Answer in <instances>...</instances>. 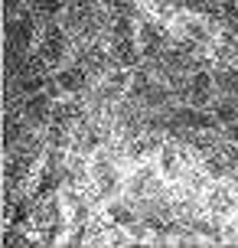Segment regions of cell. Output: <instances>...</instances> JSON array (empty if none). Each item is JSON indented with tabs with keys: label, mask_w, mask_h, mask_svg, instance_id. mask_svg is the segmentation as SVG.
I'll use <instances>...</instances> for the list:
<instances>
[{
	"label": "cell",
	"mask_w": 238,
	"mask_h": 248,
	"mask_svg": "<svg viewBox=\"0 0 238 248\" xmlns=\"http://www.w3.org/2000/svg\"><path fill=\"white\" fill-rule=\"evenodd\" d=\"M88 167H91V183H95L98 199H114L118 196V189H121V167L114 163L111 154L98 150Z\"/></svg>",
	"instance_id": "cell-1"
},
{
	"label": "cell",
	"mask_w": 238,
	"mask_h": 248,
	"mask_svg": "<svg viewBox=\"0 0 238 248\" xmlns=\"http://www.w3.org/2000/svg\"><path fill=\"white\" fill-rule=\"evenodd\" d=\"M65 56H69V36L62 26H46L39 33V46H36V59L43 69H62Z\"/></svg>",
	"instance_id": "cell-2"
},
{
	"label": "cell",
	"mask_w": 238,
	"mask_h": 248,
	"mask_svg": "<svg viewBox=\"0 0 238 248\" xmlns=\"http://www.w3.org/2000/svg\"><path fill=\"white\" fill-rule=\"evenodd\" d=\"M137 43H140V52H144V59L157 62L163 52L173 46V33L160 23V20H140L137 23Z\"/></svg>",
	"instance_id": "cell-3"
},
{
	"label": "cell",
	"mask_w": 238,
	"mask_h": 248,
	"mask_svg": "<svg viewBox=\"0 0 238 248\" xmlns=\"http://www.w3.org/2000/svg\"><path fill=\"white\" fill-rule=\"evenodd\" d=\"M183 98H186V105H193V108H209L215 101V78L209 69H193V72L186 75V82H183V92H179Z\"/></svg>",
	"instance_id": "cell-4"
},
{
	"label": "cell",
	"mask_w": 238,
	"mask_h": 248,
	"mask_svg": "<svg viewBox=\"0 0 238 248\" xmlns=\"http://www.w3.org/2000/svg\"><path fill=\"white\" fill-rule=\"evenodd\" d=\"M108 52L114 59V69H137L140 59H144L137 36H111L108 39Z\"/></svg>",
	"instance_id": "cell-5"
},
{
	"label": "cell",
	"mask_w": 238,
	"mask_h": 248,
	"mask_svg": "<svg viewBox=\"0 0 238 248\" xmlns=\"http://www.w3.org/2000/svg\"><path fill=\"white\" fill-rule=\"evenodd\" d=\"M52 105H56V101L46 95V88L36 92V95H26L23 98V121L30 124V127H49Z\"/></svg>",
	"instance_id": "cell-6"
},
{
	"label": "cell",
	"mask_w": 238,
	"mask_h": 248,
	"mask_svg": "<svg viewBox=\"0 0 238 248\" xmlns=\"http://www.w3.org/2000/svg\"><path fill=\"white\" fill-rule=\"evenodd\" d=\"M56 82H59V88H62V95H85L88 82H91V72H88L82 62L62 65V69H56Z\"/></svg>",
	"instance_id": "cell-7"
},
{
	"label": "cell",
	"mask_w": 238,
	"mask_h": 248,
	"mask_svg": "<svg viewBox=\"0 0 238 248\" xmlns=\"http://www.w3.org/2000/svg\"><path fill=\"white\" fill-rule=\"evenodd\" d=\"M157 173L163 176V180H176V176L183 173V154H179V147L176 144H160V150H157Z\"/></svg>",
	"instance_id": "cell-8"
},
{
	"label": "cell",
	"mask_w": 238,
	"mask_h": 248,
	"mask_svg": "<svg viewBox=\"0 0 238 248\" xmlns=\"http://www.w3.org/2000/svg\"><path fill=\"white\" fill-rule=\"evenodd\" d=\"M179 36L189 39V43H193V46H199V49L212 46V30H209V23L202 20L199 13H193V16H186V20L179 23Z\"/></svg>",
	"instance_id": "cell-9"
},
{
	"label": "cell",
	"mask_w": 238,
	"mask_h": 248,
	"mask_svg": "<svg viewBox=\"0 0 238 248\" xmlns=\"http://www.w3.org/2000/svg\"><path fill=\"white\" fill-rule=\"evenodd\" d=\"M104 216H108V222H111L114 229H134V225L140 222V216H137V209H134L131 199H111L108 209H104Z\"/></svg>",
	"instance_id": "cell-10"
},
{
	"label": "cell",
	"mask_w": 238,
	"mask_h": 248,
	"mask_svg": "<svg viewBox=\"0 0 238 248\" xmlns=\"http://www.w3.org/2000/svg\"><path fill=\"white\" fill-rule=\"evenodd\" d=\"M33 39H36V20H33L30 10H23L16 20H13V26H10V43L23 52V49H30Z\"/></svg>",
	"instance_id": "cell-11"
},
{
	"label": "cell",
	"mask_w": 238,
	"mask_h": 248,
	"mask_svg": "<svg viewBox=\"0 0 238 248\" xmlns=\"http://www.w3.org/2000/svg\"><path fill=\"white\" fill-rule=\"evenodd\" d=\"M206 206L212 216H228V212L235 209V193H232V186H225L222 180L209 189V196H206Z\"/></svg>",
	"instance_id": "cell-12"
},
{
	"label": "cell",
	"mask_w": 238,
	"mask_h": 248,
	"mask_svg": "<svg viewBox=\"0 0 238 248\" xmlns=\"http://www.w3.org/2000/svg\"><path fill=\"white\" fill-rule=\"evenodd\" d=\"M212 78H215V92L219 95H232L238 98V65L232 62H219L212 69Z\"/></svg>",
	"instance_id": "cell-13"
},
{
	"label": "cell",
	"mask_w": 238,
	"mask_h": 248,
	"mask_svg": "<svg viewBox=\"0 0 238 248\" xmlns=\"http://www.w3.org/2000/svg\"><path fill=\"white\" fill-rule=\"evenodd\" d=\"M78 140H75V150L78 154H98V147L104 144V137H101V131H98V124L95 121H85L82 127H78Z\"/></svg>",
	"instance_id": "cell-14"
},
{
	"label": "cell",
	"mask_w": 238,
	"mask_h": 248,
	"mask_svg": "<svg viewBox=\"0 0 238 248\" xmlns=\"http://www.w3.org/2000/svg\"><path fill=\"white\" fill-rule=\"evenodd\" d=\"M209 108H212L215 121H219V124H225V127L238 121V98H232V95H222V98H215L212 105H209Z\"/></svg>",
	"instance_id": "cell-15"
},
{
	"label": "cell",
	"mask_w": 238,
	"mask_h": 248,
	"mask_svg": "<svg viewBox=\"0 0 238 248\" xmlns=\"http://www.w3.org/2000/svg\"><path fill=\"white\" fill-rule=\"evenodd\" d=\"M131 193L137 199H150L157 196V180H153V173L147 170V167H140L137 173L131 176Z\"/></svg>",
	"instance_id": "cell-16"
},
{
	"label": "cell",
	"mask_w": 238,
	"mask_h": 248,
	"mask_svg": "<svg viewBox=\"0 0 238 248\" xmlns=\"http://www.w3.org/2000/svg\"><path fill=\"white\" fill-rule=\"evenodd\" d=\"M75 121H78V105H75V101H56V105H52V121L49 124L72 127Z\"/></svg>",
	"instance_id": "cell-17"
},
{
	"label": "cell",
	"mask_w": 238,
	"mask_h": 248,
	"mask_svg": "<svg viewBox=\"0 0 238 248\" xmlns=\"http://www.w3.org/2000/svg\"><path fill=\"white\" fill-rule=\"evenodd\" d=\"M222 26H225V36H238V0L222 3Z\"/></svg>",
	"instance_id": "cell-18"
},
{
	"label": "cell",
	"mask_w": 238,
	"mask_h": 248,
	"mask_svg": "<svg viewBox=\"0 0 238 248\" xmlns=\"http://www.w3.org/2000/svg\"><path fill=\"white\" fill-rule=\"evenodd\" d=\"M111 16H134L137 13V0H108Z\"/></svg>",
	"instance_id": "cell-19"
},
{
	"label": "cell",
	"mask_w": 238,
	"mask_h": 248,
	"mask_svg": "<svg viewBox=\"0 0 238 248\" xmlns=\"http://www.w3.org/2000/svg\"><path fill=\"white\" fill-rule=\"evenodd\" d=\"M26 219H30V202L20 199V202L13 206V219H10V222H26Z\"/></svg>",
	"instance_id": "cell-20"
},
{
	"label": "cell",
	"mask_w": 238,
	"mask_h": 248,
	"mask_svg": "<svg viewBox=\"0 0 238 248\" xmlns=\"http://www.w3.org/2000/svg\"><path fill=\"white\" fill-rule=\"evenodd\" d=\"M225 137H228V144H232V147H238V121H235V124H228Z\"/></svg>",
	"instance_id": "cell-21"
},
{
	"label": "cell",
	"mask_w": 238,
	"mask_h": 248,
	"mask_svg": "<svg viewBox=\"0 0 238 248\" xmlns=\"http://www.w3.org/2000/svg\"><path fill=\"white\" fill-rule=\"evenodd\" d=\"M222 3H228V0H222Z\"/></svg>",
	"instance_id": "cell-22"
}]
</instances>
